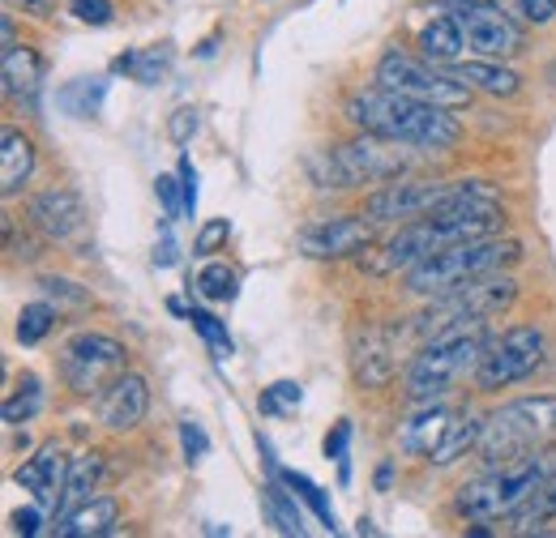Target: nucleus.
<instances>
[{
	"label": "nucleus",
	"mask_w": 556,
	"mask_h": 538,
	"mask_svg": "<svg viewBox=\"0 0 556 538\" xmlns=\"http://www.w3.org/2000/svg\"><path fill=\"white\" fill-rule=\"evenodd\" d=\"M348 120L359 133L394 141V145H419V150H445L463 137L450 107L424 103V99L386 90V86L355 90L348 99Z\"/></svg>",
	"instance_id": "nucleus-1"
},
{
	"label": "nucleus",
	"mask_w": 556,
	"mask_h": 538,
	"mask_svg": "<svg viewBox=\"0 0 556 538\" xmlns=\"http://www.w3.org/2000/svg\"><path fill=\"white\" fill-rule=\"evenodd\" d=\"M505 227V209L496 202H471L458 209H441L428 218H412L399 227V235H390L381 244L377 257H368L372 273H399V269H416L424 257H432L437 248L463 244V240H488Z\"/></svg>",
	"instance_id": "nucleus-2"
},
{
	"label": "nucleus",
	"mask_w": 556,
	"mask_h": 538,
	"mask_svg": "<svg viewBox=\"0 0 556 538\" xmlns=\"http://www.w3.org/2000/svg\"><path fill=\"white\" fill-rule=\"evenodd\" d=\"M556 445V394L540 398H518V402L501 406L484 419L476 458L484 466L501 462H518V458H535Z\"/></svg>",
	"instance_id": "nucleus-3"
},
{
	"label": "nucleus",
	"mask_w": 556,
	"mask_h": 538,
	"mask_svg": "<svg viewBox=\"0 0 556 538\" xmlns=\"http://www.w3.org/2000/svg\"><path fill=\"white\" fill-rule=\"evenodd\" d=\"M488 350V325H471V330H454L432 342H424L412 372H407V398L416 406H432L445 398L450 389H458L467 376L480 372V359Z\"/></svg>",
	"instance_id": "nucleus-4"
},
{
	"label": "nucleus",
	"mask_w": 556,
	"mask_h": 538,
	"mask_svg": "<svg viewBox=\"0 0 556 538\" xmlns=\"http://www.w3.org/2000/svg\"><path fill=\"white\" fill-rule=\"evenodd\" d=\"M518 299V282L509 273H480L445 295H432V304L412 321V334L432 342L454 330H471V325H488L492 317H501L509 304Z\"/></svg>",
	"instance_id": "nucleus-5"
},
{
	"label": "nucleus",
	"mask_w": 556,
	"mask_h": 538,
	"mask_svg": "<svg viewBox=\"0 0 556 538\" xmlns=\"http://www.w3.org/2000/svg\"><path fill=\"white\" fill-rule=\"evenodd\" d=\"M471 202H496V189L484 180H394L377 193H368L364 214L372 222H412L441 209H458Z\"/></svg>",
	"instance_id": "nucleus-6"
},
{
	"label": "nucleus",
	"mask_w": 556,
	"mask_h": 538,
	"mask_svg": "<svg viewBox=\"0 0 556 538\" xmlns=\"http://www.w3.org/2000/svg\"><path fill=\"white\" fill-rule=\"evenodd\" d=\"M518 261V244L514 240H463V244H450V248H437L432 257H424L416 269H407V286L416 295H445L480 273H496V269L514 266Z\"/></svg>",
	"instance_id": "nucleus-7"
},
{
	"label": "nucleus",
	"mask_w": 556,
	"mask_h": 538,
	"mask_svg": "<svg viewBox=\"0 0 556 538\" xmlns=\"http://www.w3.org/2000/svg\"><path fill=\"white\" fill-rule=\"evenodd\" d=\"M544 478H548V466H544L540 453L535 458H518V462H501V466H492L480 478L463 483L454 504H458V513L467 522H505L531 500V491Z\"/></svg>",
	"instance_id": "nucleus-8"
},
{
	"label": "nucleus",
	"mask_w": 556,
	"mask_h": 538,
	"mask_svg": "<svg viewBox=\"0 0 556 538\" xmlns=\"http://www.w3.org/2000/svg\"><path fill=\"white\" fill-rule=\"evenodd\" d=\"M129 372V350L116 342V337L103 334H77L61 350V376L73 394L81 398H94V394H108L112 381H121Z\"/></svg>",
	"instance_id": "nucleus-9"
},
{
	"label": "nucleus",
	"mask_w": 556,
	"mask_h": 538,
	"mask_svg": "<svg viewBox=\"0 0 556 538\" xmlns=\"http://www.w3.org/2000/svg\"><path fill=\"white\" fill-rule=\"evenodd\" d=\"M377 86L399 90V94H412V99H424V103H437V107H450V112L471 103V86L463 77H450V73L432 68V61H416L407 52H386L381 56Z\"/></svg>",
	"instance_id": "nucleus-10"
},
{
	"label": "nucleus",
	"mask_w": 556,
	"mask_h": 538,
	"mask_svg": "<svg viewBox=\"0 0 556 538\" xmlns=\"http://www.w3.org/2000/svg\"><path fill=\"white\" fill-rule=\"evenodd\" d=\"M394 141L381 145V137L372 141H348V145H334L326 154H317L313 163L326 167L317 176L321 189H355V184H377V180H390L403 171V154L390 150Z\"/></svg>",
	"instance_id": "nucleus-11"
},
{
	"label": "nucleus",
	"mask_w": 556,
	"mask_h": 538,
	"mask_svg": "<svg viewBox=\"0 0 556 538\" xmlns=\"http://www.w3.org/2000/svg\"><path fill=\"white\" fill-rule=\"evenodd\" d=\"M544 350H548L544 330H535V325H509L505 334L488 342L484 359H480V372H476V385L484 394H492V389H505L514 381H527L544 363Z\"/></svg>",
	"instance_id": "nucleus-12"
},
{
	"label": "nucleus",
	"mask_w": 556,
	"mask_h": 538,
	"mask_svg": "<svg viewBox=\"0 0 556 538\" xmlns=\"http://www.w3.org/2000/svg\"><path fill=\"white\" fill-rule=\"evenodd\" d=\"M458 22L467 35V52H476L480 61H509L522 52V26L501 4H463Z\"/></svg>",
	"instance_id": "nucleus-13"
},
{
	"label": "nucleus",
	"mask_w": 556,
	"mask_h": 538,
	"mask_svg": "<svg viewBox=\"0 0 556 538\" xmlns=\"http://www.w3.org/2000/svg\"><path fill=\"white\" fill-rule=\"evenodd\" d=\"M295 244L313 261H343L372 248V227L359 218H321V222H308Z\"/></svg>",
	"instance_id": "nucleus-14"
},
{
	"label": "nucleus",
	"mask_w": 556,
	"mask_h": 538,
	"mask_svg": "<svg viewBox=\"0 0 556 538\" xmlns=\"http://www.w3.org/2000/svg\"><path fill=\"white\" fill-rule=\"evenodd\" d=\"M355 381L364 389H386L399 372V334L386 325H372L355 337V355H351Z\"/></svg>",
	"instance_id": "nucleus-15"
},
{
	"label": "nucleus",
	"mask_w": 556,
	"mask_h": 538,
	"mask_svg": "<svg viewBox=\"0 0 556 538\" xmlns=\"http://www.w3.org/2000/svg\"><path fill=\"white\" fill-rule=\"evenodd\" d=\"M150 410V385L141 381L138 372H125L121 381L108 385L103 402H99V423L108 432H134Z\"/></svg>",
	"instance_id": "nucleus-16"
},
{
	"label": "nucleus",
	"mask_w": 556,
	"mask_h": 538,
	"mask_svg": "<svg viewBox=\"0 0 556 538\" xmlns=\"http://www.w3.org/2000/svg\"><path fill=\"white\" fill-rule=\"evenodd\" d=\"M65 478H70V462H65V453H61L56 445H43L26 466L13 471V483H17L22 491H30L43 509H56V504H61Z\"/></svg>",
	"instance_id": "nucleus-17"
},
{
	"label": "nucleus",
	"mask_w": 556,
	"mask_h": 538,
	"mask_svg": "<svg viewBox=\"0 0 556 538\" xmlns=\"http://www.w3.org/2000/svg\"><path fill=\"white\" fill-rule=\"evenodd\" d=\"M30 222H35L48 240H70V235L81 231L86 214H81L77 193H70V189H48V193H39V197L30 202Z\"/></svg>",
	"instance_id": "nucleus-18"
},
{
	"label": "nucleus",
	"mask_w": 556,
	"mask_h": 538,
	"mask_svg": "<svg viewBox=\"0 0 556 538\" xmlns=\"http://www.w3.org/2000/svg\"><path fill=\"white\" fill-rule=\"evenodd\" d=\"M419 52H424V61H432V65H458L463 52H467V35H463L458 13H454V17H432V22L419 30Z\"/></svg>",
	"instance_id": "nucleus-19"
},
{
	"label": "nucleus",
	"mask_w": 556,
	"mask_h": 538,
	"mask_svg": "<svg viewBox=\"0 0 556 538\" xmlns=\"http://www.w3.org/2000/svg\"><path fill=\"white\" fill-rule=\"evenodd\" d=\"M116 500L112 496H94V500H86L81 509H73L70 517L56 526V535L61 538H99V535H112V526H116Z\"/></svg>",
	"instance_id": "nucleus-20"
},
{
	"label": "nucleus",
	"mask_w": 556,
	"mask_h": 538,
	"mask_svg": "<svg viewBox=\"0 0 556 538\" xmlns=\"http://www.w3.org/2000/svg\"><path fill=\"white\" fill-rule=\"evenodd\" d=\"M39 81H43L39 56L30 48H22V43H9L4 48V94L9 99H35Z\"/></svg>",
	"instance_id": "nucleus-21"
},
{
	"label": "nucleus",
	"mask_w": 556,
	"mask_h": 538,
	"mask_svg": "<svg viewBox=\"0 0 556 538\" xmlns=\"http://www.w3.org/2000/svg\"><path fill=\"white\" fill-rule=\"evenodd\" d=\"M99 474H103V458H99V453H81V458H73L70 478H65V491H61V504H56V517H61V522L70 517L73 509H81L86 500H94L90 491H94Z\"/></svg>",
	"instance_id": "nucleus-22"
},
{
	"label": "nucleus",
	"mask_w": 556,
	"mask_h": 538,
	"mask_svg": "<svg viewBox=\"0 0 556 538\" xmlns=\"http://www.w3.org/2000/svg\"><path fill=\"white\" fill-rule=\"evenodd\" d=\"M0 145H4L0 150V189H4V197H13L30 180V171H35V150H30V141L17 129H4Z\"/></svg>",
	"instance_id": "nucleus-23"
},
{
	"label": "nucleus",
	"mask_w": 556,
	"mask_h": 538,
	"mask_svg": "<svg viewBox=\"0 0 556 538\" xmlns=\"http://www.w3.org/2000/svg\"><path fill=\"white\" fill-rule=\"evenodd\" d=\"M450 423H454V414L441 410V406H432L428 414H419V419H412V423L403 427V440H399V445H403L407 453H416V458H432V453L441 449Z\"/></svg>",
	"instance_id": "nucleus-24"
},
{
	"label": "nucleus",
	"mask_w": 556,
	"mask_h": 538,
	"mask_svg": "<svg viewBox=\"0 0 556 538\" xmlns=\"http://www.w3.org/2000/svg\"><path fill=\"white\" fill-rule=\"evenodd\" d=\"M480 432H484V419H480V414H471V410H458V414H454V423H450V432H445V440H441V449H437L428 462H437V466L458 462L467 449H476V445H480Z\"/></svg>",
	"instance_id": "nucleus-25"
},
{
	"label": "nucleus",
	"mask_w": 556,
	"mask_h": 538,
	"mask_svg": "<svg viewBox=\"0 0 556 538\" xmlns=\"http://www.w3.org/2000/svg\"><path fill=\"white\" fill-rule=\"evenodd\" d=\"M458 77H463L471 90H484L492 99L518 94V73L501 68V61H471V65H458Z\"/></svg>",
	"instance_id": "nucleus-26"
},
{
	"label": "nucleus",
	"mask_w": 556,
	"mask_h": 538,
	"mask_svg": "<svg viewBox=\"0 0 556 538\" xmlns=\"http://www.w3.org/2000/svg\"><path fill=\"white\" fill-rule=\"evenodd\" d=\"M553 517H556V474H548V478L531 491V500H527L514 517H505V522H509L514 535H531L540 522H553Z\"/></svg>",
	"instance_id": "nucleus-27"
},
{
	"label": "nucleus",
	"mask_w": 556,
	"mask_h": 538,
	"mask_svg": "<svg viewBox=\"0 0 556 538\" xmlns=\"http://www.w3.org/2000/svg\"><path fill=\"white\" fill-rule=\"evenodd\" d=\"M103 99H108V77H77V81H70V86L56 94V103H61L70 116H77V120L99 116Z\"/></svg>",
	"instance_id": "nucleus-28"
},
{
	"label": "nucleus",
	"mask_w": 556,
	"mask_h": 538,
	"mask_svg": "<svg viewBox=\"0 0 556 538\" xmlns=\"http://www.w3.org/2000/svg\"><path fill=\"white\" fill-rule=\"evenodd\" d=\"M116 73H129L134 81L141 86H154L167 68H172V52L167 48H141V52H125V56H116Z\"/></svg>",
	"instance_id": "nucleus-29"
},
{
	"label": "nucleus",
	"mask_w": 556,
	"mask_h": 538,
	"mask_svg": "<svg viewBox=\"0 0 556 538\" xmlns=\"http://www.w3.org/2000/svg\"><path fill=\"white\" fill-rule=\"evenodd\" d=\"M282 487H287V483H282L278 474H270V483L262 487V491H266V513H270L278 535H304V517H300L295 500H291Z\"/></svg>",
	"instance_id": "nucleus-30"
},
{
	"label": "nucleus",
	"mask_w": 556,
	"mask_h": 538,
	"mask_svg": "<svg viewBox=\"0 0 556 538\" xmlns=\"http://www.w3.org/2000/svg\"><path fill=\"white\" fill-rule=\"evenodd\" d=\"M56 321H61V308H56V304H48V299L26 304V308L17 312V342H22V346L43 342V337L56 330Z\"/></svg>",
	"instance_id": "nucleus-31"
},
{
	"label": "nucleus",
	"mask_w": 556,
	"mask_h": 538,
	"mask_svg": "<svg viewBox=\"0 0 556 538\" xmlns=\"http://www.w3.org/2000/svg\"><path fill=\"white\" fill-rule=\"evenodd\" d=\"M275 474H278V478H282V483H287V487H291V491H295V496H300V500H304V504H308V509H313V513H317V517H321V526H326L330 535L339 530V517H334V504L326 500V491H321V487H317V483H313L308 474L282 471V466H278Z\"/></svg>",
	"instance_id": "nucleus-32"
},
{
	"label": "nucleus",
	"mask_w": 556,
	"mask_h": 538,
	"mask_svg": "<svg viewBox=\"0 0 556 538\" xmlns=\"http://www.w3.org/2000/svg\"><path fill=\"white\" fill-rule=\"evenodd\" d=\"M39 406H43V385H39V376H22V385L4 398V423H9V427H22V423H30V419L39 414Z\"/></svg>",
	"instance_id": "nucleus-33"
},
{
	"label": "nucleus",
	"mask_w": 556,
	"mask_h": 538,
	"mask_svg": "<svg viewBox=\"0 0 556 538\" xmlns=\"http://www.w3.org/2000/svg\"><path fill=\"white\" fill-rule=\"evenodd\" d=\"M198 295L210 299V304H227V299H236V269H227L223 261H210L202 273H198Z\"/></svg>",
	"instance_id": "nucleus-34"
},
{
	"label": "nucleus",
	"mask_w": 556,
	"mask_h": 538,
	"mask_svg": "<svg viewBox=\"0 0 556 538\" xmlns=\"http://www.w3.org/2000/svg\"><path fill=\"white\" fill-rule=\"evenodd\" d=\"M189 321H193L198 334L206 337V346L214 350V359H231V337H227V325H223L218 317H210V312H202V308H193Z\"/></svg>",
	"instance_id": "nucleus-35"
},
{
	"label": "nucleus",
	"mask_w": 556,
	"mask_h": 538,
	"mask_svg": "<svg viewBox=\"0 0 556 538\" xmlns=\"http://www.w3.org/2000/svg\"><path fill=\"white\" fill-rule=\"evenodd\" d=\"M43 295L56 299V308H61V304H70V308H86V304H90V291H81L70 278H43Z\"/></svg>",
	"instance_id": "nucleus-36"
},
{
	"label": "nucleus",
	"mask_w": 556,
	"mask_h": 538,
	"mask_svg": "<svg viewBox=\"0 0 556 538\" xmlns=\"http://www.w3.org/2000/svg\"><path fill=\"white\" fill-rule=\"evenodd\" d=\"M70 13L81 26H112V17H116L112 0H70Z\"/></svg>",
	"instance_id": "nucleus-37"
},
{
	"label": "nucleus",
	"mask_w": 556,
	"mask_h": 538,
	"mask_svg": "<svg viewBox=\"0 0 556 538\" xmlns=\"http://www.w3.org/2000/svg\"><path fill=\"white\" fill-rule=\"evenodd\" d=\"M300 385L295 381H278L270 385L266 394H262V414H282V410H291V406H300Z\"/></svg>",
	"instance_id": "nucleus-38"
},
{
	"label": "nucleus",
	"mask_w": 556,
	"mask_h": 538,
	"mask_svg": "<svg viewBox=\"0 0 556 538\" xmlns=\"http://www.w3.org/2000/svg\"><path fill=\"white\" fill-rule=\"evenodd\" d=\"M180 445H185V458H189V462H202V458L210 453L206 427L193 423V419H185V423H180Z\"/></svg>",
	"instance_id": "nucleus-39"
},
{
	"label": "nucleus",
	"mask_w": 556,
	"mask_h": 538,
	"mask_svg": "<svg viewBox=\"0 0 556 538\" xmlns=\"http://www.w3.org/2000/svg\"><path fill=\"white\" fill-rule=\"evenodd\" d=\"M154 189H159V202H163V209H167V218H180V214H185L180 176H159V180H154Z\"/></svg>",
	"instance_id": "nucleus-40"
},
{
	"label": "nucleus",
	"mask_w": 556,
	"mask_h": 538,
	"mask_svg": "<svg viewBox=\"0 0 556 538\" xmlns=\"http://www.w3.org/2000/svg\"><path fill=\"white\" fill-rule=\"evenodd\" d=\"M198 125H202V120H198V107H180V112L167 120V137H172L176 145H189V137L198 133Z\"/></svg>",
	"instance_id": "nucleus-41"
},
{
	"label": "nucleus",
	"mask_w": 556,
	"mask_h": 538,
	"mask_svg": "<svg viewBox=\"0 0 556 538\" xmlns=\"http://www.w3.org/2000/svg\"><path fill=\"white\" fill-rule=\"evenodd\" d=\"M180 197H185V218H193L198 214V167L189 163V158H180Z\"/></svg>",
	"instance_id": "nucleus-42"
},
{
	"label": "nucleus",
	"mask_w": 556,
	"mask_h": 538,
	"mask_svg": "<svg viewBox=\"0 0 556 538\" xmlns=\"http://www.w3.org/2000/svg\"><path fill=\"white\" fill-rule=\"evenodd\" d=\"M227 235H231V222H227V218H214V222H206V227L198 231V244H193V248H198V253H214Z\"/></svg>",
	"instance_id": "nucleus-43"
},
{
	"label": "nucleus",
	"mask_w": 556,
	"mask_h": 538,
	"mask_svg": "<svg viewBox=\"0 0 556 538\" xmlns=\"http://www.w3.org/2000/svg\"><path fill=\"white\" fill-rule=\"evenodd\" d=\"M518 13L535 26H548L556 17V0H518Z\"/></svg>",
	"instance_id": "nucleus-44"
},
{
	"label": "nucleus",
	"mask_w": 556,
	"mask_h": 538,
	"mask_svg": "<svg viewBox=\"0 0 556 538\" xmlns=\"http://www.w3.org/2000/svg\"><path fill=\"white\" fill-rule=\"evenodd\" d=\"M39 509H43V504H39ZM39 509H17V513H13V517H9V522H13V530H17V535H39V530H43V513H39Z\"/></svg>",
	"instance_id": "nucleus-45"
},
{
	"label": "nucleus",
	"mask_w": 556,
	"mask_h": 538,
	"mask_svg": "<svg viewBox=\"0 0 556 538\" xmlns=\"http://www.w3.org/2000/svg\"><path fill=\"white\" fill-rule=\"evenodd\" d=\"M348 440H351V423H339V427H334V436H326V458L348 462Z\"/></svg>",
	"instance_id": "nucleus-46"
},
{
	"label": "nucleus",
	"mask_w": 556,
	"mask_h": 538,
	"mask_svg": "<svg viewBox=\"0 0 556 538\" xmlns=\"http://www.w3.org/2000/svg\"><path fill=\"white\" fill-rule=\"evenodd\" d=\"M154 266L159 269L176 266V240H172V231H163V240H159V248H154Z\"/></svg>",
	"instance_id": "nucleus-47"
},
{
	"label": "nucleus",
	"mask_w": 556,
	"mask_h": 538,
	"mask_svg": "<svg viewBox=\"0 0 556 538\" xmlns=\"http://www.w3.org/2000/svg\"><path fill=\"white\" fill-rule=\"evenodd\" d=\"M17 4H22V9H30V13H39V17H48L56 0H17Z\"/></svg>",
	"instance_id": "nucleus-48"
},
{
	"label": "nucleus",
	"mask_w": 556,
	"mask_h": 538,
	"mask_svg": "<svg viewBox=\"0 0 556 538\" xmlns=\"http://www.w3.org/2000/svg\"><path fill=\"white\" fill-rule=\"evenodd\" d=\"M390 474H394V466H390V462H386V466H381V471H377V487H390Z\"/></svg>",
	"instance_id": "nucleus-49"
},
{
	"label": "nucleus",
	"mask_w": 556,
	"mask_h": 538,
	"mask_svg": "<svg viewBox=\"0 0 556 538\" xmlns=\"http://www.w3.org/2000/svg\"><path fill=\"white\" fill-rule=\"evenodd\" d=\"M458 4H496V0H458Z\"/></svg>",
	"instance_id": "nucleus-50"
}]
</instances>
